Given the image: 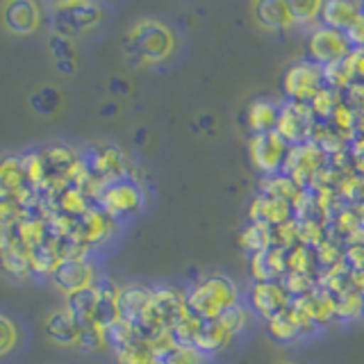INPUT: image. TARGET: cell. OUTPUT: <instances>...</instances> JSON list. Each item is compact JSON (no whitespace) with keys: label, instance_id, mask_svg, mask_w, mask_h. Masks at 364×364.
<instances>
[{"label":"cell","instance_id":"obj_14","mask_svg":"<svg viewBox=\"0 0 364 364\" xmlns=\"http://www.w3.org/2000/svg\"><path fill=\"white\" fill-rule=\"evenodd\" d=\"M248 219L253 223H264L269 228H278L294 219L291 205L287 200L267 196V193H257L248 208Z\"/></svg>","mask_w":364,"mask_h":364},{"label":"cell","instance_id":"obj_2","mask_svg":"<svg viewBox=\"0 0 364 364\" xmlns=\"http://www.w3.org/2000/svg\"><path fill=\"white\" fill-rule=\"evenodd\" d=\"M185 303L187 312L200 318V321L219 318L225 310L239 305V289L230 278L214 273V276H208L193 284L191 291H187L185 296Z\"/></svg>","mask_w":364,"mask_h":364},{"label":"cell","instance_id":"obj_3","mask_svg":"<svg viewBox=\"0 0 364 364\" xmlns=\"http://www.w3.org/2000/svg\"><path fill=\"white\" fill-rule=\"evenodd\" d=\"M55 16V32L62 37L75 39L94 32L102 23V11L96 3H85V0H71V3L53 5Z\"/></svg>","mask_w":364,"mask_h":364},{"label":"cell","instance_id":"obj_9","mask_svg":"<svg viewBox=\"0 0 364 364\" xmlns=\"http://www.w3.org/2000/svg\"><path fill=\"white\" fill-rule=\"evenodd\" d=\"M50 280L64 296H71L75 291L94 287V269L82 257L60 259L50 273Z\"/></svg>","mask_w":364,"mask_h":364},{"label":"cell","instance_id":"obj_26","mask_svg":"<svg viewBox=\"0 0 364 364\" xmlns=\"http://www.w3.org/2000/svg\"><path fill=\"white\" fill-rule=\"evenodd\" d=\"M303 191L305 189H301L289 176H284V173L264 176V180H262V185H259V193H267V196L287 200L289 205H294L296 200H299V196Z\"/></svg>","mask_w":364,"mask_h":364},{"label":"cell","instance_id":"obj_19","mask_svg":"<svg viewBox=\"0 0 364 364\" xmlns=\"http://www.w3.org/2000/svg\"><path fill=\"white\" fill-rule=\"evenodd\" d=\"M364 11L362 3H350V0H328L321 7V26L346 32L355 18Z\"/></svg>","mask_w":364,"mask_h":364},{"label":"cell","instance_id":"obj_12","mask_svg":"<svg viewBox=\"0 0 364 364\" xmlns=\"http://www.w3.org/2000/svg\"><path fill=\"white\" fill-rule=\"evenodd\" d=\"M0 16H3L5 30L18 37L34 34L41 26V11L32 0H9L0 7Z\"/></svg>","mask_w":364,"mask_h":364},{"label":"cell","instance_id":"obj_7","mask_svg":"<svg viewBox=\"0 0 364 364\" xmlns=\"http://www.w3.org/2000/svg\"><path fill=\"white\" fill-rule=\"evenodd\" d=\"M287 151H289V144L284 141L276 130L253 134L248 141L250 162H253V166L257 171H262L264 176L280 173V168L284 164V157H287Z\"/></svg>","mask_w":364,"mask_h":364},{"label":"cell","instance_id":"obj_43","mask_svg":"<svg viewBox=\"0 0 364 364\" xmlns=\"http://www.w3.org/2000/svg\"><path fill=\"white\" fill-rule=\"evenodd\" d=\"M16 341H18L16 326L11 323L5 314H0V358L7 355V353L16 346Z\"/></svg>","mask_w":364,"mask_h":364},{"label":"cell","instance_id":"obj_35","mask_svg":"<svg viewBox=\"0 0 364 364\" xmlns=\"http://www.w3.org/2000/svg\"><path fill=\"white\" fill-rule=\"evenodd\" d=\"M48 50L53 55L55 64H77V53H75V43L73 39L62 37V34H53L48 39Z\"/></svg>","mask_w":364,"mask_h":364},{"label":"cell","instance_id":"obj_37","mask_svg":"<svg viewBox=\"0 0 364 364\" xmlns=\"http://www.w3.org/2000/svg\"><path fill=\"white\" fill-rule=\"evenodd\" d=\"M358 119L360 114L355 109H350L346 102H339L337 109L333 112V117H330V121H333V128L341 134V136H350L353 132H355L358 128Z\"/></svg>","mask_w":364,"mask_h":364},{"label":"cell","instance_id":"obj_31","mask_svg":"<svg viewBox=\"0 0 364 364\" xmlns=\"http://www.w3.org/2000/svg\"><path fill=\"white\" fill-rule=\"evenodd\" d=\"M339 102H341L339 91H333V89L323 87L310 102H307V107H310L312 117L316 121H330V117H333V112L337 109Z\"/></svg>","mask_w":364,"mask_h":364},{"label":"cell","instance_id":"obj_36","mask_svg":"<svg viewBox=\"0 0 364 364\" xmlns=\"http://www.w3.org/2000/svg\"><path fill=\"white\" fill-rule=\"evenodd\" d=\"M287 273H310L312 276V267H314V250L305 248V246H294L287 250Z\"/></svg>","mask_w":364,"mask_h":364},{"label":"cell","instance_id":"obj_27","mask_svg":"<svg viewBox=\"0 0 364 364\" xmlns=\"http://www.w3.org/2000/svg\"><path fill=\"white\" fill-rule=\"evenodd\" d=\"M26 185L28 182H26V176H23L21 157H5L3 162H0V191L23 196Z\"/></svg>","mask_w":364,"mask_h":364},{"label":"cell","instance_id":"obj_17","mask_svg":"<svg viewBox=\"0 0 364 364\" xmlns=\"http://www.w3.org/2000/svg\"><path fill=\"white\" fill-rule=\"evenodd\" d=\"M250 273L255 282H273L287 276V255L280 248H269L262 253L250 255Z\"/></svg>","mask_w":364,"mask_h":364},{"label":"cell","instance_id":"obj_15","mask_svg":"<svg viewBox=\"0 0 364 364\" xmlns=\"http://www.w3.org/2000/svg\"><path fill=\"white\" fill-rule=\"evenodd\" d=\"M151 289L144 284H125L119 287L117 291V314L119 321H125L134 326L136 321H141V316L146 314V307L151 303Z\"/></svg>","mask_w":364,"mask_h":364},{"label":"cell","instance_id":"obj_29","mask_svg":"<svg viewBox=\"0 0 364 364\" xmlns=\"http://www.w3.org/2000/svg\"><path fill=\"white\" fill-rule=\"evenodd\" d=\"M203 353L193 346H166L155 353V364H203Z\"/></svg>","mask_w":364,"mask_h":364},{"label":"cell","instance_id":"obj_33","mask_svg":"<svg viewBox=\"0 0 364 364\" xmlns=\"http://www.w3.org/2000/svg\"><path fill=\"white\" fill-rule=\"evenodd\" d=\"M23 196L18 193H7L0 191V228H11L23 219Z\"/></svg>","mask_w":364,"mask_h":364},{"label":"cell","instance_id":"obj_40","mask_svg":"<svg viewBox=\"0 0 364 364\" xmlns=\"http://www.w3.org/2000/svg\"><path fill=\"white\" fill-rule=\"evenodd\" d=\"M3 264L7 271L16 273V276H26V273L30 271V262H28V248L23 246H14L11 250H7V253H3Z\"/></svg>","mask_w":364,"mask_h":364},{"label":"cell","instance_id":"obj_47","mask_svg":"<svg viewBox=\"0 0 364 364\" xmlns=\"http://www.w3.org/2000/svg\"><path fill=\"white\" fill-rule=\"evenodd\" d=\"M280 364H296V362H280Z\"/></svg>","mask_w":364,"mask_h":364},{"label":"cell","instance_id":"obj_8","mask_svg":"<svg viewBox=\"0 0 364 364\" xmlns=\"http://www.w3.org/2000/svg\"><path fill=\"white\" fill-rule=\"evenodd\" d=\"M314 123H316V119L312 117V112H310V107L305 105V102L287 100L284 105H280L276 132L289 146H299V144L310 141Z\"/></svg>","mask_w":364,"mask_h":364},{"label":"cell","instance_id":"obj_10","mask_svg":"<svg viewBox=\"0 0 364 364\" xmlns=\"http://www.w3.org/2000/svg\"><path fill=\"white\" fill-rule=\"evenodd\" d=\"M141 191L132 182H105L100 189V203L105 208L107 216H125L134 214L141 208Z\"/></svg>","mask_w":364,"mask_h":364},{"label":"cell","instance_id":"obj_32","mask_svg":"<svg viewBox=\"0 0 364 364\" xmlns=\"http://www.w3.org/2000/svg\"><path fill=\"white\" fill-rule=\"evenodd\" d=\"M57 208H60L68 216H75V219H77V216L87 214V203H85L82 191H80L77 187H73V185H66V187H62L60 191H57Z\"/></svg>","mask_w":364,"mask_h":364},{"label":"cell","instance_id":"obj_34","mask_svg":"<svg viewBox=\"0 0 364 364\" xmlns=\"http://www.w3.org/2000/svg\"><path fill=\"white\" fill-rule=\"evenodd\" d=\"M335 299V316L339 318H355L362 314V294L358 289H346L341 291L337 296H333Z\"/></svg>","mask_w":364,"mask_h":364},{"label":"cell","instance_id":"obj_38","mask_svg":"<svg viewBox=\"0 0 364 364\" xmlns=\"http://www.w3.org/2000/svg\"><path fill=\"white\" fill-rule=\"evenodd\" d=\"M282 284L284 289L289 291L291 299H301V296L314 291V278L310 276V273H287V276L282 278Z\"/></svg>","mask_w":364,"mask_h":364},{"label":"cell","instance_id":"obj_39","mask_svg":"<svg viewBox=\"0 0 364 364\" xmlns=\"http://www.w3.org/2000/svg\"><path fill=\"white\" fill-rule=\"evenodd\" d=\"M289 7L296 18V26H299V23L307 26V23H314L318 16H321L323 3H318V0H294V3H289Z\"/></svg>","mask_w":364,"mask_h":364},{"label":"cell","instance_id":"obj_16","mask_svg":"<svg viewBox=\"0 0 364 364\" xmlns=\"http://www.w3.org/2000/svg\"><path fill=\"white\" fill-rule=\"evenodd\" d=\"M253 14L257 26L269 32H284L296 26V18L287 0H259V3L253 5Z\"/></svg>","mask_w":364,"mask_h":364},{"label":"cell","instance_id":"obj_44","mask_svg":"<svg viewBox=\"0 0 364 364\" xmlns=\"http://www.w3.org/2000/svg\"><path fill=\"white\" fill-rule=\"evenodd\" d=\"M346 39L350 43V48H360L364 50V11L355 18V23L346 30Z\"/></svg>","mask_w":364,"mask_h":364},{"label":"cell","instance_id":"obj_5","mask_svg":"<svg viewBox=\"0 0 364 364\" xmlns=\"http://www.w3.org/2000/svg\"><path fill=\"white\" fill-rule=\"evenodd\" d=\"M350 53V43L346 39V32H339L326 26H316L310 37H307V57L316 66H333L346 60Z\"/></svg>","mask_w":364,"mask_h":364},{"label":"cell","instance_id":"obj_42","mask_svg":"<svg viewBox=\"0 0 364 364\" xmlns=\"http://www.w3.org/2000/svg\"><path fill=\"white\" fill-rule=\"evenodd\" d=\"M221 321H223V326L230 330L232 333V337L237 335V333H242V330L248 326V310H244L242 305H235V307H230V310H225L221 316Z\"/></svg>","mask_w":364,"mask_h":364},{"label":"cell","instance_id":"obj_6","mask_svg":"<svg viewBox=\"0 0 364 364\" xmlns=\"http://www.w3.org/2000/svg\"><path fill=\"white\" fill-rule=\"evenodd\" d=\"M282 87H284V94H287L289 100L305 102L307 105V102L326 87L323 85V68L316 66L310 60L296 62L284 71Z\"/></svg>","mask_w":364,"mask_h":364},{"label":"cell","instance_id":"obj_21","mask_svg":"<svg viewBox=\"0 0 364 364\" xmlns=\"http://www.w3.org/2000/svg\"><path fill=\"white\" fill-rule=\"evenodd\" d=\"M112 230V221L107 214L102 212H87L82 216H77L71 232L80 239L82 244H96L102 242Z\"/></svg>","mask_w":364,"mask_h":364},{"label":"cell","instance_id":"obj_22","mask_svg":"<svg viewBox=\"0 0 364 364\" xmlns=\"http://www.w3.org/2000/svg\"><path fill=\"white\" fill-rule=\"evenodd\" d=\"M230 339H232V333L223 326L221 318H205V321H198L196 344H193V346H196L205 355V353L221 350Z\"/></svg>","mask_w":364,"mask_h":364},{"label":"cell","instance_id":"obj_20","mask_svg":"<svg viewBox=\"0 0 364 364\" xmlns=\"http://www.w3.org/2000/svg\"><path fill=\"white\" fill-rule=\"evenodd\" d=\"M43 162V180L53 182V185H62L68 178H71L77 166V159L68 148H53L46 155H41Z\"/></svg>","mask_w":364,"mask_h":364},{"label":"cell","instance_id":"obj_25","mask_svg":"<svg viewBox=\"0 0 364 364\" xmlns=\"http://www.w3.org/2000/svg\"><path fill=\"white\" fill-rule=\"evenodd\" d=\"M239 246H242L250 255L273 248V228H269L264 223L248 221V225L239 232Z\"/></svg>","mask_w":364,"mask_h":364},{"label":"cell","instance_id":"obj_18","mask_svg":"<svg viewBox=\"0 0 364 364\" xmlns=\"http://www.w3.org/2000/svg\"><path fill=\"white\" fill-rule=\"evenodd\" d=\"M46 337L60 346H77L80 344V326L66 310L48 312L43 321Z\"/></svg>","mask_w":364,"mask_h":364},{"label":"cell","instance_id":"obj_4","mask_svg":"<svg viewBox=\"0 0 364 364\" xmlns=\"http://www.w3.org/2000/svg\"><path fill=\"white\" fill-rule=\"evenodd\" d=\"M326 162H328V155L321 151V148L312 141H305L299 146H289L280 173L289 176L296 185L305 189L310 182H316V178L321 176Z\"/></svg>","mask_w":364,"mask_h":364},{"label":"cell","instance_id":"obj_45","mask_svg":"<svg viewBox=\"0 0 364 364\" xmlns=\"http://www.w3.org/2000/svg\"><path fill=\"white\" fill-rule=\"evenodd\" d=\"M346 105L350 107V109H360V114H364V82H353L346 91Z\"/></svg>","mask_w":364,"mask_h":364},{"label":"cell","instance_id":"obj_24","mask_svg":"<svg viewBox=\"0 0 364 364\" xmlns=\"http://www.w3.org/2000/svg\"><path fill=\"white\" fill-rule=\"evenodd\" d=\"M278 114H280V105H276L273 100H253L248 107V128L253 130V134H262V132H273L278 123Z\"/></svg>","mask_w":364,"mask_h":364},{"label":"cell","instance_id":"obj_1","mask_svg":"<svg viewBox=\"0 0 364 364\" xmlns=\"http://www.w3.org/2000/svg\"><path fill=\"white\" fill-rule=\"evenodd\" d=\"M125 50H128L136 66L157 64L173 55L176 37L164 23H159L155 18H141L128 30Z\"/></svg>","mask_w":364,"mask_h":364},{"label":"cell","instance_id":"obj_13","mask_svg":"<svg viewBox=\"0 0 364 364\" xmlns=\"http://www.w3.org/2000/svg\"><path fill=\"white\" fill-rule=\"evenodd\" d=\"M267 330L269 335L280 341V344H291V341L305 337L307 333H314V326L307 321V318L296 310V307L289 305V310H284L276 316H271L267 321Z\"/></svg>","mask_w":364,"mask_h":364},{"label":"cell","instance_id":"obj_46","mask_svg":"<svg viewBox=\"0 0 364 364\" xmlns=\"http://www.w3.org/2000/svg\"><path fill=\"white\" fill-rule=\"evenodd\" d=\"M346 267L348 271H358V269H364V244H355L346 250Z\"/></svg>","mask_w":364,"mask_h":364},{"label":"cell","instance_id":"obj_11","mask_svg":"<svg viewBox=\"0 0 364 364\" xmlns=\"http://www.w3.org/2000/svg\"><path fill=\"white\" fill-rule=\"evenodd\" d=\"M289 305H291V296L284 289L282 280L255 282L253 289H250V307H253L262 318H267V321L271 316L289 310Z\"/></svg>","mask_w":364,"mask_h":364},{"label":"cell","instance_id":"obj_23","mask_svg":"<svg viewBox=\"0 0 364 364\" xmlns=\"http://www.w3.org/2000/svg\"><path fill=\"white\" fill-rule=\"evenodd\" d=\"M96 305H98V289L89 287V289H82V291H75L71 296H66L64 310L75 318L80 328H82V326L94 323Z\"/></svg>","mask_w":364,"mask_h":364},{"label":"cell","instance_id":"obj_30","mask_svg":"<svg viewBox=\"0 0 364 364\" xmlns=\"http://www.w3.org/2000/svg\"><path fill=\"white\" fill-rule=\"evenodd\" d=\"M28 262H30V271L53 273L57 262H60V255L55 253V246L50 242H41L28 248Z\"/></svg>","mask_w":364,"mask_h":364},{"label":"cell","instance_id":"obj_41","mask_svg":"<svg viewBox=\"0 0 364 364\" xmlns=\"http://www.w3.org/2000/svg\"><path fill=\"white\" fill-rule=\"evenodd\" d=\"M21 166H23V176H26L28 185H41V182H43V162H41V155L30 153L26 157H21Z\"/></svg>","mask_w":364,"mask_h":364},{"label":"cell","instance_id":"obj_28","mask_svg":"<svg viewBox=\"0 0 364 364\" xmlns=\"http://www.w3.org/2000/svg\"><path fill=\"white\" fill-rule=\"evenodd\" d=\"M119 364H155V350L151 344L139 337L130 339L128 344L121 346L119 350H114Z\"/></svg>","mask_w":364,"mask_h":364}]
</instances>
